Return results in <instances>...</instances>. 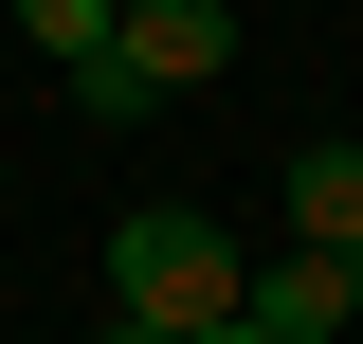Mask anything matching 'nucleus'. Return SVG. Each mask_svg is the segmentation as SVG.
I'll use <instances>...</instances> for the list:
<instances>
[{
    "label": "nucleus",
    "instance_id": "1",
    "mask_svg": "<svg viewBox=\"0 0 363 344\" xmlns=\"http://www.w3.org/2000/svg\"><path fill=\"white\" fill-rule=\"evenodd\" d=\"M236 272H255V254H236L200 200H128V217H109V308H145V326H218Z\"/></svg>",
    "mask_w": 363,
    "mask_h": 344
},
{
    "label": "nucleus",
    "instance_id": "2",
    "mask_svg": "<svg viewBox=\"0 0 363 344\" xmlns=\"http://www.w3.org/2000/svg\"><path fill=\"white\" fill-rule=\"evenodd\" d=\"M109 55H128L145 91H200V73H236V0H128Z\"/></svg>",
    "mask_w": 363,
    "mask_h": 344
},
{
    "label": "nucleus",
    "instance_id": "3",
    "mask_svg": "<svg viewBox=\"0 0 363 344\" xmlns=\"http://www.w3.org/2000/svg\"><path fill=\"white\" fill-rule=\"evenodd\" d=\"M236 326H272V344H345V326H363V308H345V254L291 236L272 272H236Z\"/></svg>",
    "mask_w": 363,
    "mask_h": 344
},
{
    "label": "nucleus",
    "instance_id": "4",
    "mask_svg": "<svg viewBox=\"0 0 363 344\" xmlns=\"http://www.w3.org/2000/svg\"><path fill=\"white\" fill-rule=\"evenodd\" d=\"M272 217H291L309 254H345V236H363V145H291V181H272Z\"/></svg>",
    "mask_w": 363,
    "mask_h": 344
},
{
    "label": "nucleus",
    "instance_id": "5",
    "mask_svg": "<svg viewBox=\"0 0 363 344\" xmlns=\"http://www.w3.org/2000/svg\"><path fill=\"white\" fill-rule=\"evenodd\" d=\"M73 109H91V127H109V145H128V127H145V109H164V91H145V73H128V55L91 37V55H73Z\"/></svg>",
    "mask_w": 363,
    "mask_h": 344
},
{
    "label": "nucleus",
    "instance_id": "6",
    "mask_svg": "<svg viewBox=\"0 0 363 344\" xmlns=\"http://www.w3.org/2000/svg\"><path fill=\"white\" fill-rule=\"evenodd\" d=\"M0 18H18L37 55H91V37H109V0H0Z\"/></svg>",
    "mask_w": 363,
    "mask_h": 344
},
{
    "label": "nucleus",
    "instance_id": "7",
    "mask_svg": "<svg viewBox=\"0 0 363 344\" xmlns=\"http://www.w3.org/2000/svg\"><path fill=\"white\" fill-rule=\"evenodd\" d=\"M109 344H182V326H145V308H109Z\"/></svg>",
    "mask_w": 363,
    "mask_h": 344
},
{
    "label": "nucleus",
    "instance_id": "8",
    "mask_svg": "<svg viewBox=\"0 0 363 344\" xmlns=\"http://www.w3.org/2000/svg\"><path fill=\"white\" fill-rule=\"evenodd\" d=\"M182 344H272V326H236V308H218V326H182Z\"/></svg>",
    "mask_w": 363,
    "mask_h": 344
},
{
    "label": "nucleus",
    "instance_id": "9",
    "mask_svg": "<svg viewBox=\"0 0 363 344\" xmlns=\"http://www.w3.org/2000/svg\"><path fill=\"white\" fill-rule=\"evenodd\" d=\"M345 308H363V236H345Z\"/></svg>",
    "mask_w": 363,
    "mask_h": 344
}]
</instances>
